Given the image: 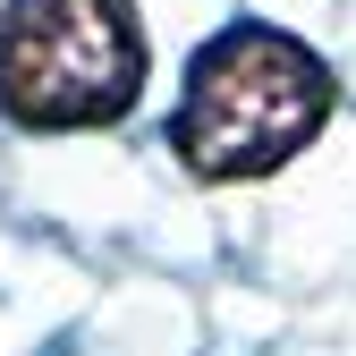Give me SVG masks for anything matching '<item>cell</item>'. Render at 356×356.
Masks as SVG:
<instances>
[{"mask_svg": "<svg viewBox=\"0 0 356 356\" xmlns=\"http://www.w3.org/2000/svg\"><path fill=\"white\" fill-rule=\"evenodd\" d=\"M145 94V26L127 0H9L0 9V111L34 136L111 127Z\"/></svg>", "mask_w": 356, "mask_h": 356, "instance_id": "obj_2", "label": "cell"}, {"mask_svg": "<svg viewBox=\"0 0 356 356\" xmlns=\"http://www.w3.org/2000/svg\"><path fill=\"white\" fill-rule=\"evenodd\" d=\"M339 85L297 34L238 17L187 60V94L170 111V153L204 187H246V178L289 170L331 127Z\"/></svg>", "mask_w": 356, "mask_h": 356, "instance_id": "obj_1", "label": "cell"}]
</instances>
